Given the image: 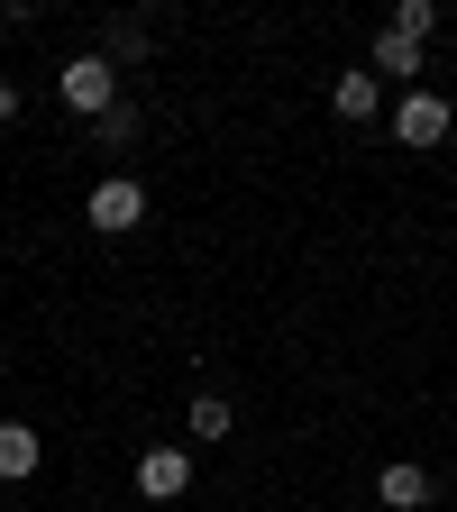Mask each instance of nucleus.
<instances>
[{
  "label": "nucleus",
  "instance_id": "obj_1",
  "mask_svg": "<svg viewBox=\"0 0 457 512\" xmlns=\"http://www.w3.org/2000/svg\"><path fill=\"white\" fill-rule=\"evenodd\" d=\"M55 92H64V110H83V119H110L119 110V74H110V55H74L55 74Z\"/></svg>",
  "mask_w": 457,
  "mask_h": 512
},
{
  "label": "nucleus",
  "instance_id": "obj_2",
  "mask_svg": "<svg viewBox=\"0 0 457 512\" xmlns=\"http://www.w3.org/2000/svg\"><path fill=\"white\" fill-rule=\"evenodd\" d=\"M83 220L101 229V238H128L147 220V183L138 174H110V183H92V202H83Z\"/></svg>",
  "mask_w": 457,
  "mask_h": 512
},
{
  "label": "nucleus",
  "instance_id": "obj_3",
  "mask_svg": "<svg viewBox=\"0 0 457 512\" xmlns=\"http://www.w3.org/2000/svg\"><path fill=\"white\" fill-rule=\"evenodd\" d=\"M138 494L147 503H183L192 494V458H183V448H147V458H138Z\"/></svg>",
  "mask_w": 457,
  "mask_h": 512
},
{
  "label": "nucleus",
  "instance_id": "obj_4",
  "mask_svg": "<svg viewBox=\"0 0 457 512\" xmlns=\"http://www.w3.org/2000/svg\"><path fill=\"white\" fill-rule=\"evenodd\" d=\"M394 138H403V147H439V138H448V101H439V92H412V101L394 110Z\"/></svg>",
  "mask_w": 457,
  "mask_h": 512
},
{
  "label": "nucleus",
  "instance_id": "obj_5",
  "mask_svg": "<svg viewBox=\"0 0 457 512\" xmlns=\"http://www.w3.org/2000/svg\"><path fill=\"white\" fill-rule=\"evenodd\" d=\"M37 467H46V439L28 421H0V485H28Z\"/></svg>",
  "mask_w": 457,
  "mask_h": 512
},
{
  "label": "nucleus",
  "instance_id": "obj_6",
  "mask_svg": "<svg viewBox=\"0 0 457 512\" xmlns=\"http://www.w3.org/2000/svg\"><path fill=\"white\" fill-rule=\"evenodd\" d=\"M375 494L394 503V512H421V503H430V467H412V458H394V467H375Z\"/></svg>",
  "mask_w": 457,
  "mask_h": 512
},
{
  "label": "nucleus",
  "instance_id": "obj_7",
  "mask_svg": "<svg viewBox=\"0 0 457 512\" xmlns=\"http://www.w3.org/2000/svg\"><path fill=\"white\" fill-rule=\"evenodd\" d=\"M330 110H339V119H375V110H384L375 64H366V74H339V83H330Z\"/></svg>",
  "mask_w": 457,
  "mask_h": 512
},
{
  "label": "nucleus",
  "instance_id": "obj_8",
  "mask_svg": "<svg viewBox=\"0 0 457 512\" xmlns=\"http://www.w3.org/2000/svg\"><path fill=\"white\" fill-rule=\"evenodd\" d=\"M394 37H412V46H430V28H439V0H394V19H384Z\"/></svg>",
  "mask_w": 457,
  "mask_h": 512
},
{
  "label": "nucleus",
  "instance_id": "obj_9",
  "mask_svg": "<svg viewBox=\"0 0 457 512\" xmlns=\"http://www.w3.org/2000/svg\"><path fill=\"white\" fill-rule=\"evenodd\" d=\"M375 74H421V46L384 28V37H375Z\"/></svg>",
  "mask_w": 457,
  "mask_h": 512
},
{
  "label": "nucleus",
  "instance_id": "obj_10",
  "mask_svg": "<svg viewBox=\"0 0 457 512\" xmlns=\"http://www.w3.org/2000/svg\"><path fill=\"white\" fill-rule=\"evenodd\" d=\"M229 421H238V412H229L220 394H192V439H229Z\"/></svg>",
  "mask_w": 457,
  "mask_h": 512
},
{
  "label": "nucleus",
  "instance_id": "obj_11",
  "mask_svg": "<svg viewBox=\"0 0 457 512\" xmlns=\"http://www.w3.org/2000/svg\"><path fill=\"white\" fill-rule=\"evenodd\" d=\"M19 119V83H0V128H10Z\"/></svg>",
  "mask_w": 457,
  "mask_h": 512
}]
</instances>
